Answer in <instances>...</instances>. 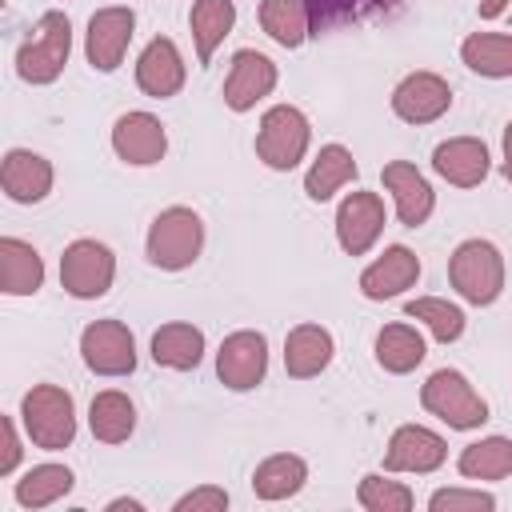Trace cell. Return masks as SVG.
I'll list each match as a JSON object with an SVG mask.
<instances>
[{"mask_svg": "<svg viewBox=\"0 0 512 512\" xmlns=\"http://www.w3.org/2000/svg\"><path fill=\"white\" fill-rule=\"evenodd\" d=\"M504 176L512 180V124L504 128Z\"/></svg>", "mask_w": 512, "mask_h": 512, "instance_id": "40", "label": "cell"}, {"mask_svg": "<svg viewBox=\"0 0 512 512\" xmlns=\"http://www.w3.org/2000/svg\"><path fill=\"white\" fill-rule=\"evenodd\" d=\"M204 248V220L192 208H164L148 228V260L164 272L188 268Z\"/></svg>", "mask_w": 512, "mask_h": 512, "instance_id": "4", "label": "cell"}, {"mask_svg": "<svg viewBox=\"0 0 512 512\" xmlns=\"http://www.w3.org/2000/svg\"><path fill=\"white\" fill-rule=\"evenodd\" d=\"M68 492H72V472L64 464H36L16 480V504L20 508H48Z\"/></svg>", "mask_w": 512, "mask_h": 512, "instance_id": "32", "label": "cell"}, {"mask_svg": "<svg viewBox=\"0 0 512 512\" xmlns=\"http://www.w3.org/2000/svg\"><path fill=\"white\" fill-rule=\"evenodd\" d=\"M268 372V340L264 332H252V328H240L232 336H224L220 352H216V376L224 388L232 392H248L264 380Z\"/></svg>", "mask_w": 512, "mask_h": 512, "instance_id": "8", "label": "cell"}, {"mask_svg": "<svg viewBox=\"0 0 512 512\" xmlns=\"http://www.w3.org/2000/svg\"><path fill=\"white\" fill-rule=\"evenodd\" d=\"M112 148L124 164H136V168H148V164H160L164 152H168V132L164 124L152 116V112H124L116 124H112Z\"/></svg>", "mask_w": 512, "mask_h": 512, "instance_id": "13", "label": "cell"}, {"mask_svg": "<svg viewBox=\"0 0 512 512\" xmlns=\"http://www.w3.org/2000/svg\"><path fill=\"white\" fill-rule=\"evenodd\" d=\"M432 512H492L496 496L492 492H468V488H440L428 500Z\"/></svg>", "mask_w": 512, "mask_h": 512, "instance_id": "36", "label": "cell"}, {"mask_svg": "<svg viewBox=\"0 0 512 512\" xmlns=\"http://www.w3.org/2000/svg\"><path fill=\"white\" fill-rule=\"evenodd\" d=\"M384 232V200L376 192H348L336 208V240L348 256H364Z\"/></svg>", "mask_w": 512, "mask_h": 512, "instance_id": "12", "label": "cell"}, {"mask_svg": "<svg viewBox=\"0 0 512 512\" xmlns=\"http://www.w3.org/2000/svg\"><path fill=\"white\" fill-rule=\"evenodd\" d=\"M356 500L368 512H408L412 508V492L400 480H384V476H364L356 488Z\"/></svg>", "mask_w": 512, "mask_h": 512, "instance_id": "35", "label": "cell"}, {"mask_svg": "<svg viewBox=\"0 0 512 512\" xmlns=\"http://www.w3.org/2000/svg\"><path fill=\"white\" fill-rule=\"evenodd\" d=\"M108 508H112V512H120V508H128V512H140V500H112Z\"/></svg>", "mask_w": 512, "mask_h": 512, "instance_id": "41", "label": "cell"}, {"mask_svg": "<svg viewBox=\"0 0 512 512\" xmlns=\"http://www.w3.org/2000/svg\"><path fill=\"white\" fill-rule=\"evenodd\" d=\"M456 468L468 480H504V476H512V440L508 436H484L460 452Z\"/></svg>", "mask_w": 512, "mask_h": 512, "instance_id": "29", "label": "cell"}, {"mask_svg": "<svg viewBox=\"0 0 512 512\" xmlns=\"http://www.w3.org/2000/svg\"><path fill=\"white\" fill-rule=\"evenodd\" d=\"M404 312H408L412 320H420V324H424L440 344H452V340H460V332H464V312H460L456 304L440 300V296L408 300V304H404Z\"/></svg>", "mask_w": 512, "mask_h": 512, "instance_id": "34", "label": "cell"}, {"mask_svg": "<svg viewBox=\"0 0 512 512\" xmlns=\"http://www.w3.org/2000/svg\"><path fill=\"white\" fill-rule=\"evenodd\" d=\"M44 284V260L28 240L4 236L0 240V292L8 296H32Z\"/></svg>", "mask_w": 512, "mask_h": 512, "instance_id": "22", "label": "cell"}, {"mask_svg": "<svg viewBox=\"0 0 512 512\" xmlns=\"http://www.w3.org/2000/svg\"><path fill=\"white\" fill-rule=\"evenodd\" d=\"M20 464V440H16V424L12 416L0 420V476H8Z\"/></svg>", "mask_w": 512, "mask_h": 512, "instance_id": "38", "label": "cell"}, {"mask_svg": "<svg viewBox=\"0 0 512 512\" xmlns=\"http://www.w3.org/2000/svg\"><path fill=\"white\" fill-rule=\"evenodd\" d=\"M504 8H508V0H480V16L484 20H496Z\"/></svg>", "mask_w": 512, "mask_h": 512, "instance_id": "39", "label": "cell"}, {"mask_svg": "<svg viewBox=\"0 0 512 512\" xmlns=\"http://www.w3.org/2000/svg\"><path fill=\"white\" fill-rule=\"evenodd\" d=\"M188 24H192L196 56H200V64H208L212 52L224 44V36H228L232 24H236V4H232V0H196Z\"/></svg>", "mask_w": 512, "mask_h": 512, "instance_id": "27", "label": "cell"}, {"mask_svg": "<svg viewBox=\"0 0 512 512\" xmlns=\"http://www.w3.org/2000/svg\"><path fill=\"white\" fill-rule=\"evenodd\" d=\"M116 256L100 240H72L60 256V284L76 300H96L112 288Z\"/></svg>", "mask_w": 512, "mask_h": 512, "instance_id": "7", "label": "cell"}, {"mask_svg": "<svg viewBox=\"0 0 512 512\" xmlns=\"http://www.w3.org/2000/svg\"><path fill=\"white\" fill-rule=\"evenodd\" d=\"M80 356L96 376H128L136 368V340L120 320H92L80 332Z\"/></svg>", "mask_w": 512, "mask_h": 512, "instance_id": "9", "label": "cell"}, {"mask_svg": "<svg viewBox=\"0 0 512 512\" xmlns=\"http://www.w3.org/2000/svg\"><path fill=\"white\" fill-rule=\"evenodd\" d=\"M272 88H276V64L256 48H240L232 56V68H228V80H224V104L232 112H248Z\"/></svg>", "mask_w": 512, "mask_h": 512, "instance_id": "15", "label": "cell"}, {"mask_svg": "<svg viewBox=\"0 0 512 512\" xmlns=\"http://www.w3.org/2000/svg\"><path fill=\"white\" fill-rule=\"evenodd\" d=\"M460 60L480 72V76H492V80H504L512 76V36L504 32H476L460 44Z\"/></svg>", "mask_w": 512, "mask_h": 512, "instance_id": "31", "label": "cell"}, {"mask_svg": "<svg viewBox=\"0 0 512 512\" xmlns=\"http://www.w3.org/2000/svg\"><path fill=\"white\" fill-rule=\"evenodd\" d=\"M448 280L468 304H476V308L492 304L504 292V256H500V248L488 244V240H464L448 260Z\"/></svg>", "mask_w": 512, "mask_h": 512, "instance_id": "3", "label": "cell"}, {"mask_svg": "<svg viewBox=\"0 0 512 512\" xmlns=\"http://www.w3.org/2000/svg\"><path fill=\"white\" fill-rule=\"evenodd\" d=\"M304 480H308V464L300 456H292V452H276V456L256 464L252 492L260 500H288V496H296L304 488Z\"/></svg>", "mask_w": 512, "mask_h": 512, "instance_id": "26", "label": "cell"}, {"mask_svg": "<svg viewBox=\"0 0 512 512\" xmlns=\"http://www.w3.org/2000/svg\"><path fill=\"white\" fill-rule=\"evenodd\" d=\"M452 108V88L436 72H408L392 88V112L408 124H432Z\"/></svg>", "mask_w": 512, "mask_h": 512, "instance_id": "11", "label": "cell"}, {"mask_svg": "<svg viewBox=\"0 0 512 512\" xmlns=\"http://www.w3.org/2000/svg\"><path fill=\"white\" fill-rule=\"evenodd\" d=\"M136 84L140 92L156 96V100H168L184 88V60H180V48L168 40V36H156L140 60H136Z\"/></svg>", "mask_w": 512, "mask_h": 512, "instance_id": "18", "label": "cell"}, {"mask_svg": "<svg viewBox=\"0 0 512 512\" xmlns=\"http://www.w3.org/2000/svg\"><path fill=\"white\" fill-rule=\"evenodd\" d=\"M416 276H420L416 252L404 248V244H392V248H384L380 260H372V264L360 272V292H364L368 300H392V296H400L404 288H412Z\"/></svg>", "mask_w": 512, "mask_h": 512, "instance_id": "17", "label": "cell"}, {"mask_svg": "<svg viewBox=\"0 0 512 512\" xmlns=\"http://www.w3.org/2000/svg\"><path fill=\"white\" fill-rule=\"evenodd\" d=\"M228 508V492L216 488V484H204V488H192L188 496L176 500V512H224Z\"/></svg>", "mask_w": 512, "mask_h": 512, "instance_id": "37", "label": "cell"}, {"mask_svg": "<svg viewBox=\"0 0 512 512\" xmlns=\"http://www.w3.org/2000/svg\"><path fill=\"white\" fill-rule=\"evenodd\" d=\"M88 428H92V436L104 440V444H124V440L132 436V428H136V408H132V400H128L124 392H116V388L96 392L92 404H88Z\"/></svg>", "mask_w": 512, "mask_h": 512, "instance_id": "25", "label": "cell"}, {"mask_svg": "<svg viewBox=\"0 0 512 512\" xmlns=\"http://www.w3.org/2000/svg\"><path fill=\"white\" fill-rule=\"evenodd\" d=\"M308 140H312V128H308V116L292 104H276L264 112L260 120V132H256V156L276 168V172H288L304 160L308 152Z\"/></svg>", "mask_w": 512, "mask_h": 512, "instance_id": "5", "label": "cell"}, {"mask_svg": "<svg viewBox=\"0 0 512 512\" xmlns=\"http://www.w3.org/2000/svg\"><path fill=\"white\" fill-rule=\"evenodd\" d=\"M260 28L280 44V48H300L312 32L304 0H260Z\"/></svg>", "mask_w": 512, "mask_h": 512, "instance_id": "30", "label": "cell"}, {"mask_svg": "<svg viewBox=\"0 0 512 512\" xmlns=\"http://www.w3.org/2000/svg\"><path fill=\"white\" fill-rule=\"evenodd\" d=\"M420 360H424V336L412 324H384L380 328V336H376V364L384 372L404 376Z\"/></svg>", "mask_w": 512, "mask_h": 512, "instance_id": "28", "label": "cell"}, {"mask_svg": "<svg viewBox=\"0 0 512 512\" xmlns=\"http://www.w3.org/2000/svg\"><path fill=\"white\" fill-rule=\"evenodd\" d=\"M444 456H448L444 436H436L424 424H404L388 440L384 468L388 472H416V476H424V472H436L444 464Z\"/></svg>", "mask_w": 512, "mask_h": 512, "instance_id": "14", "label": "cell"}, {"mask_svg": "<svg viewBox=\"0 0 512 512\" xmlns=\"http://www.w3.org/2000/svg\"><path fill=\"white\" fill-rule=\"evenodd\" d=\"M204 356V332L196 324H164L152 332V360L160 368H172V372H192Z\"/></svg>", "mask_w": 512, "mask_h": 512, "instance_id": "23", "label": "cell"}, {"mask_svg": "<svg viewBox=\"0 0 512 512\" xmlns=\"http://www.w3.org/2000/svg\"><path fill=\"white\" fill-rule=\"evenodd\" d=\"M72 52V24L64 12H44L32 28V36L16 52V72L28 84H52Z\"/></svg>", "mask_w": 512, "mask_h": 512, "instance_id": "2", "label": "cell"}, {"mask_svg": "<svg viewBox=\"0 0 512 512\" xmlns=\"http://www.w3.org/2000/svg\"><path fill=\"white\" fill-rule=\"evenodd\" d=\"M332 332L320 328V324H296L284 340V368L288 376L296 380H308V376H320L328 364H332Z\"/></svg>", "mask_w": 512, "mask_h": 512, "instance_id": "21", "label": "cell"}, {"mask_svg": "<svg viewBox=\"0 0 512 512\" xmlns=\"http://www.w3.org/2000/svg\"><path fill=\"white\" fill-rule=\"evenodd\" d=\"M0 184L8 192V200L16 204H40L52 192V164L40 152L28 148H12L0 164Z\"/></svg>", "mask_w": 512, "mask_h": 512, "instance_id": "19", "label": "cell"}, {"mask_svg": "<svg viewBox=\"0 0 512 512\" xmlns=\"http://www.w3.org/2000/svg\"><path fill=\"white\" fill-rule=\"evenodd\" d=\"M352 180H356V160H352V152H348L344 144H324L320 156L312 160L308 176H304V192H308V200L324 204L328 196H336V192H340L344 184H352Z\"/></svg>", "mask_w": 512, "mask_h": 512, "instance_id": "24", "label": "cell"}, {"mask_svg": "<svg viewBox=\"0 0 512 512\" xmlns=\"http://www.w3.org/2000/svg\"><path fill=\"white\" fill-rule=\"evenodd\" d=\"M432 168H436L448 184H456V188H476V184L488 176V148H484V140H476V136H452V140L436 144Z\"/></svg>", "mask_w": 512, "mask_h": 512, "instance_id": "20", "label": "cell"}, {"mask_svg": "<svg viewBox=\"0 0 512 512\" xmlns=\"http://www.w3.org/2000/svg\"><path fill=\"white\" fill-rule=\"evenodd\" d=\"M384 188L392 192V200H396V216H400V224L404 228H420L428 216H432V208H436V192H432V184L416 172V164H408V160H392V164H384Z\"/></svg>", "mask_w": 512, "mask_h": 512, "instance_id": "16", "label": "cell"}, {"mask_svg": "<svg viewBox=\"0 0 512 512\" xmlns=\"http://www.w3.org/2000/svg\"><path fill=\"white\" fill-rule=\"evenodd\" d=\"M392 0H304L308 8V20H312V32H332L340 24H356V20H368L376 12H384Z\"/></svg>", "mask_w": 512, "mask_h": 512, "instance_id": "33", "label": "cell"}, {"mask_svg": "<svg viewBox=\"0 0 512 512\" xmlns=\"http://www.w3.org/2000/svg\"><path fill=\"white\" fill-rule=\"evenodd\" d=\"M20 420H24L28 440L44 452H60L76 436V408L60 384H36L32 392H24Z\"/></svg>", "mask_w": 512, "mask_h": 512, "instance_id": "1", "label": "cell"}, {"mask_svg": "<svg viewBox=\"0 0 512 512\" xmlns=\"http://www.w3.org/2000/svg\"><path fill=\"white\" fill-rule=\"evenodd\" d=\"M132 28H136V12L124 8V4H112V8H100L92 12L88 20V36H84V56L96 72H116L124 52H128V40H132Z\"/></svg>", "mask_w": 512, "mask_h": 512, "instance_id": "10", "label": "cell"}, {"mask_svg": "<svg viewBox=\"0 0 512 512\" xmlns=\"http://www.w3.org/2000/svg\"><path fill=\"white\" fill-rule=\"evenodd\" d=\"M420 404H424L432 416H440L448 428H460V432L480 428V424L488 420V404L480 400V392H476L460 372H452V368H440V372H432V376L424 380Z\"/></svg>", "mask_w": 512, "mask_h": 512, "instance_id": "6", "label": "cell"}]
</instances>
